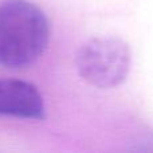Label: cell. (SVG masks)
<instances>
[{"mask_svg": "<svg viewBox=\"0 0 153 153\" xmlns=\"http://www.w3.org/2000/svg\"><path fill=\"white\" fill-rule=\"evenodd\" d=\"M50 28L43 11L28 0L0 4V65L24 67L34 63L48 43Z\"/></svg>", "mask_w": 153, "mask_h": 153, "instance_id": "1", "label": "cell"}, {"mask_svg": "<svg viewBox=\"0 0 153 153\" xmlns=\"http://www.w3.org/2000/svg\"><path fill=\"white\" fill-rule=\"evenodd\" d=\"M132 54L126 42L116 36L91 38L79 47L75 65L83 81L98 89H111L126 79Z\"/></svg>", "mask_w": 153, "mask_h": 153, "instance_id": "2", "label": "cell"}, {"mask_svg": "<svg viewBox=\"0 0 153 153\" xmlns=\"http://www.w3.org/2000/svg\"><path fill=\"white\" fill-rule=\"evenodd\" d=\"M0 116L45 120L42 94L32 83L20 79H0Z\"/></svg>", "mask_w": 153, "mask_h": 153, "instance_id": "3", "label": "cell"}]
</instances>
